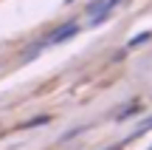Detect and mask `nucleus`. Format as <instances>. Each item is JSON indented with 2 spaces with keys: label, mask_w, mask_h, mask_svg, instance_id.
I'll use <instances>...</instances> for the list:
<instances>
[{
  "label": "nucleus",
  "mask_w": 152,
  "mask_h": 150,
  "mask_svg": "<svg viewBox=\"0 0 152 150\" xmlns=\"http://www.w3.org/2000/svg\"><path fill=\"white\" fill-rule=\"evenodd\" d=\"M76 31H79V26H76V23H68V26L56 28V31L51 34V40H48V43H51V45H56V43H65V40H71Z\"/></svg>",
  "instance_id": "nucleus-1"
}]
</instances>
